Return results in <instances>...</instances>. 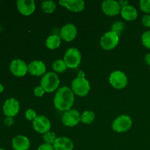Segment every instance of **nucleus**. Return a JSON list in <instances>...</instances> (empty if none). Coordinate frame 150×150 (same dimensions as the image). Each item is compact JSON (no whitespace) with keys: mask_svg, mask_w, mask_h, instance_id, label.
I'll list each match as a JSON object with an SVG mask.
<instances>
[{"mask_svg":"<svg viewBox=\"0 0 150 150\" xmlns=\"http://www.w3.org/2000/svg\"><path fill=\"white\" fill-rule=\"evenodd\" d=\"M125 29L124 23L121 21H117L115 23H114V24L111 26V31L114 32H115L116 34L120 36L122 34V32H123Z\"/></svg>","mask_w":150,"mask_h":150,"instance_id":"obj_25","label":"nucleus"},{"mask_svg":"<svg viewBox=\"0 0 150 150\" xmlns=\"http://www.w3.org/2000/svg\"><path fill=\"white\" fill-rule=\"evenodd\" d=\"M17 8L19 13L23 16H30L35 12L36 6L33 0H18Z\"/></svg>","mask_w":150,"mask_h":150,"instance_id":"obj_13","label":"nucleus"},{"mask_svg":"<svg viewBox=\"0 0 150 150\" xmlns=\"http://www.w3.org/2000/svg\"><path fill=\"white\" fill-rule=\"evenodd\" d=\"M45 91L44 90L43 88H42L41 86H36L35 90H34V94H35V96L37 97H42V95L45 94Z\"/></svg>","mask_w":150,"mask_h":150,"instance_id":"obj_29","label":"nucleus"},{"mask_svg":"<svg viewBox=\"0 0 150 150\" xmlns=\"http://www.w3.org/2000/svg\"><path fill=\"white\" fill-rule=\"evenodd\" d=\"M32 125L35 131L42 134L49 131L51 127V122L45 116H38L32 122Z\"/></svg>","mask_w":150,"mask_h":150,"instance_id":"obj_9","label":"nucleus"},{"mask_svg":"<svg viewBox=\"0 0 150 150\" xmlns=\"http://www.w3.org/2000/svg\"><path fill=\"white\" fill-rule=\"evenodd\" d=\"M45 44H46L47 48L49 49H56V48H59L61 44V38L57 35H50L46 39Z\"/></svg>","mask_w":150,"mask_h":150,"instance_id":"obj_20","label":"nucleus"},{"mask_svg":"<svg viewBox=\"0 0 150 150\" xmlns=\"http://www.w3.org/2000/svg\"><path fill=\"white\" fill-rule=\"evenodd\" d=\"M38 150H54V146L51 144H43L40 145L38 147Z\"/></svg>","mask_w":150,"mask_h":150,"instance_id":"obj_31","label":"nucleus"},{"mask_svg":"<svg viewBox=\"0 0 150 150\" xmlns=\"http://www.w3.org/2000/svg\"><path fill=\"white\" fill-rule=\"evenodd\" d=\"M28 72L29 74L35 76L45 75L46 72V66L42 61H33L28 65Z\"/></svg>","mask_w":150,"mask_h":150,"instance_id":"obj_16","label":"nucleus"},{"mask_svg":"<svg viewBox=\"0 0 150 150\" xmlns=\"http://www.w3.org/2000/svg\"><path fill=\"white\" fill-rule=\"evenodd\" d=\"M42 10L45 13H52L57 8L55 2L53 1H44L41 4Z\"/></svg>","mask_w":150,"mask_h":150,"instance_id":"obj_23","label":"nucleus"},{"mask_svg":"<svg viewBox=\"0 0 150 150\" xmlns=\"http://www.w3.org/2000/svg\"><path fill=\"white\" fill-rule=\"evenodd\" d=\"M120 40V36L112 31L106 32L100 39V45L103 49L111 50L115 48Z\"/></svg>","mask_w":150,"mask_h":150,"instance_id":"obj_5","label":"nucleus"},{"mask_svg":"<svg viewBox=\"0 0 150 150\" xmlns=\"http://www.w3.org/2000/svg\"><path fill=\"white\" fill-rule=\"evenodd\" d=\"M4 123L6 125L10 126L14 123V120H13V117H6V119L4 120Z\"/></svg>","mask_w":150,"mask_h":150,"instance_id":"obj_32","label":"nucleus"},{"mask_svg":"<svg viewBox=\"0 0 150 150\" xmlns=\"http://www.w3.org/2000/svg\"><path fill=\"white\" fill-rule=\"evenodd\" d=\"M81 114L77 110L70 109L63 114L62 121L65 126L73 127L76 126L81 121Z\"/></svg>","mask_w":150,"mask_h":150,"instance_id":"obj_8","label":"nucleus"},{"mask_svg":"<svg viewBox=\"0 0 150 150\" xmlns=\"http://www.w3.org/2000/svg\"><path fill=\"white\" fill-rule=\"evenodd\" d=\"M57 135L54 133H53V132L48 131L43 135L44 141L45 142V143L48 144H54L55 141L57 140Z\"/></svg>","mask_w":150,"mask_h":150,"instance_id":"obj_24","label":"nucleus"},{"mask_svg":"<svg viewBox=\"0 0 150 150\" xmlns=\"http://www.w3.org/2000/svg\"><path fill=\"white\" fill-rule=\"evenodd\" d=\"M59 4L74 13L81 12L85 7V3L83 0H61Z\"/></svg>","mask_w":150,"mask_h":150,"instance_id":"obj_15","label":"nucleus"},{"mask_svg":"<svg viewBox=\"0 0 150 150\" xmlns=\"http://www.w3.org/2000/svg\"><path fill=\"white\" fill-rule=\"evenodd\" d=\"M77 35V28L73 23H67L60 31V38L67 42H70L76 38Z\"/></svg>","mask_w":150,"mask_h":150,"instance_id":"obj_14","label":"nucleus"},{"mask_svg":"<svg viewBox=\"0 0 150 150\" xmlns=\"http://www.w3.org/2000/svg\"><path fill=\"white\" fill-rule=\"evenodd\" d=\"M73 93L80 97H84L90 90V84L84 77H77L73 81L71 84Z\"/></svg>","mask_w":150,"mask_h":150,"instance_id":"obj_3","label":"nucleus"},{"mask_svg":"<svg viewBox=\"0 0 150 150\" xmlns=\"http://www.w3.org/2000/svg\"><path fill=\"white\" fill-rule=\"evenodd\" d=\"M53 70L57 73H63L65 71L67 68V66L66 65L65 62L63 59H57L52 64Z\"/></svg>","mask_w":150,"mask_h":150,"instance_id":"obj_22","label":"nucleus"},{"mask_svg":"<svg viewBox=\"0 0 150 150\" xmlns=\"http://www.w3.org/2000/svg\"><path fill=\"white\" fill-rule=\"evenodd\" d=\"M142 23L146 27L150 28V15H145L142 18Z\"/></svg>","mask_w":150,"mask_h":150,"instance_id":"obj_30","label":"nucleus"},{"mask_svg":"<svg viewBox=\"0 0 150 150\" xmlns=\"http://www.w3.org/2000/svg\"><path fill=\"white\" fill-rule=\"evenodd\" d=\"M3 91H4V86L1 83H0V93L2 92Z\"/></svg>","mask_w":150,"mask_h":150,"instance_id":"obj_34","label":"nucleus"},{"mask_svg":"<svg viewBox=\"0 0 150 150\" xmlns=\"http://www.w3.org/2000/svg\"><path fill=\"white\" fill-rule=\"evenodd\" d=\"M20 109L19 102L15 98H9L3 105V112L7 117H14Z\"/></svg>","mask_w":150,"mask_h":150,"instance_id":"obj_10","label":"nucleus"},{"mask_svg":"<svg viewBox=\"0 0 150 150\" xmlns=\"http://www.w3.org/2000/svg\"><path fill=\"white\" fill-rule=\"evenodd\" d=\"M10 70L16 77H23L28 72V65L23 60L17 59L11 62Z\"/></svg>","mask_w":150,"mask_h":150,"instance_id":"obj_11","label":"nucleus"},{"mask_svg":"<svg viewBox=\"0 0 150 150\" xmlns=\"http://www.w3.org/2000/svg\"><path fill=\"white\" fill-rule=\"evenodd\" d=\"M74 93L68 86H62L59 88L54 98V106L61 111H67L70 110L74 103Z\"/></svg>","mask_w":150,"mask_h":150,"instance_id":"obj_1","label":"nucleus"},{"mask_svg":"<svg viewBox=\"0 0 150 150\" xmlns=\"http://www.w3.org/2000/svg\"><path fill=\"white\" fill-rule=\"evenodd\" d=\"M95 120V114L93 111H84L81 116V121L83 124H91Z\"/></svg>","mask_w":150,"mask_h":150,"instance_id":"obj_21","label":"nucleus"},{"mask_svg":"<svg viewBox=\"0 0 150 150\" xmlns=\"http://www.w3.org/2000/svg\"><path fill=\"white\" fill-rule=\"evenodd\" d=\"M12 146L15 150H28L30 147V142L27 137L19 135L13 139Z\"/></svg>","mask_w":150,"mask_h":150,"instance_id":"obj_17","label":"nucleus"},{"mask_svg":"<svg viewBox=\"0 0 150 150\" xmlns=\"http://www.w3.org/2000/svg\"><path fill=\"white\" fill-rule=\"evenodd\" d=\"M25 116H26V120H34L38 116H37V113L35 110L33 109H27L25 113Z\"/></svg>","mask_w":150,"mask_h":150,"instance_id":"obj_28","label":"nucleus"},{"mask_svg":"<svg viewBox=\"0 0 150 150\" xmlns=\"http://www.w3.org/2000/svg\"><path fill=\"white\" fill-rule=\"evenodd\" d=\"M0 150H5L4 149H2V148H0Z\"/></svg>","mask_w":150,"mask_h":150,"instance_id":"obj_35","label":"nucleus"},{"mask_svg":"<svg viewBox=\"0 0 150 150\" xmlns=\"http://www.w3.org/2000/svg\"><path fill=\"white\" fill-rule=\"evenodd\" d=\"M132 126V120L127 115H121L112 123V128L117 133L127 131Z\"/></svg>","mask_w":150,"mask_h":150,"instance_id":"obj_6","label":"nucleus"},{"mask_svg":"<svg viewBox=\"0 0 150 150\" xmlns=\"http://www.w3.org/2000/svg\"><path fill=\"white\" fill-rule=\"evenodd\" d=\"M142 42L144 46L150 49V31H146L142 36Z\"/></svg>","mask_w":150,"mask_h":150,"instance_id":"obj_27","label":"nucleus"},{"mask_svg":"<svg viewBox=\"0 0 150 150\" xmlns=\"http://www.w3.org/2000/svg\"><path fill=\"white\" fill-rule=\"evenodd\" d=\"M109 82L114 88L121 89L127 86V78L124 73L120 70H116L110 75Z\"/></svg>","mask_w":150,"mask_h":150,"instance_id":"obj_7","label":"nucleus"},{"mask_svg":"<svg viewBox=\"0 0 150 150\" xmlns=\"http://www.w3.org/2000/svg\"><path fill=\"white\" fill-rule=\"evenodd\" d=\"M140 9L142 12L149 15L150 13V0H141L139 2Z\"/></svg>","mask_w":150,"mask_h":150,"instance_id":"obj_26","label":"nucleus"},{"mask_svg":"<svg viewBox=\"0 0 150 150\" xmlns=\"http://www.w3.org/2000/svg\"><path fill=\"white\" fill-rule=\"evenodd\" d=\"M120 13L123 18L127 21H133L138 17L137 10L133 6L129 4L123 6L121 8Z\"/></svg>","mask_w":150,"mask_h":150,"instance_id":"obj_19","label":"nucleus"},{"mask_svg":"<svg viewBox=\"0 0 150 150\" xmlns=\"http://www.w3.org/2000/svg\"><path fill=\"white\" fill-rule=\"evenodd\" d=\"M144 59H145V62L146 63V64L150 66V53L149 54H146L144 57Z\"/></svg>","mask_w":150,"mask_h":150,"instance_id":"obj_33","label":"nucleus"},{"mask_svg":"<svg viewBox=\"0 0 150 150\" xmlns=\"http://www.w3.org/2000/svg\"><path fill=\"white\" fill-rule=\"evenodd\" d=\"M59 79L55 73L48 72L42 77L40 86L46 92H52L59 87Z\"/></svg>","mask_w":150,"mask_h":150,"instance_id":"obj_2","label":"nucleus"},{"mask_svg":"<svg viewBox=\"0 0 150 150\" xmlns=\"http://www.w3.org/2000/svg\"><path fill=\"white\" fill-rule=\"evenodd\" d=\"M102 10L105 15L114 16L118 15L121 11V6L120 3L114 0H106L103 1Z\"/></svg>","mask_w":150,"mask_h":150,"instance_id":"obj_12","label":"nucleus"},{"mask_svg":"<svg viewBox=\"0 0 150 150\" xmlns=\"http://www.w3.org/2000/svg\"><path fill=\"white\" fill-rule=\"evenodd\" d=\"M54 150H73V143L67 137H59L53 144Z\"/></svg>","mask_w":150,"mask_h":150,"instance_id":"obj_18","label":"nucleus"},{"mask_svg":"<svg viewBox=\"0 0 150 150\" xmlns=\"http://www.w3.org/2000/svg\"><path fill=\"white\" fill-rule=\"evenodd\" d=\"M63 60L67 67L76 68L80 64L81 61V54L77 48H70L66 51Z\"/></svg>","mask_w":150,"mask_h":150,"instance_id":"obj_4","label":"nucleus"}]
</instances>
